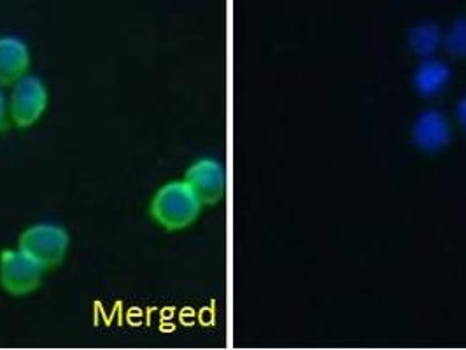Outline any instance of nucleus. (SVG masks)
<instances>
[{
    "label": "nucleus",
    "mask_w": 466,
    "mask_h": 350,
    "mask_svg": "<svg viewBox=\"0 0 466 350\" xmlns=\"http://www.w3.org/2000/svg\"><path fill=\"white\" fill-rule=\"evenodd\" d=\"M202 200L187 181H174L157 191L151 202L153 219L168 232L187 228L197 221Z\"/></svg>",
    "instance_id": "obj_1"
},
{
    "label": "nucleus",
    "mask_w": 466,
    "mask_h": 350,
    "mask_svg": "<svg viewBox=\"0 0 466 350\" xmlns=\"http://www.w3.org/2000/svg\"><path fill=\"white\" fill-rule=\"evenodd\" d=\"M69 234L62 226L45 223L25 230L18 247L47 270L64 261L69 251Z\"/></svg>",
    "instance_id": "obj_2"
},
{
    "label": "nucleus",
    "mask_w": 466,
    "mask_h": 350,
    "mask_svg": "<svg viewBox=\"0 0 466 350\" xmlns=\"http://www.w3.org/2000/svg\"><path fill=\"white\" fill-rule=\"evenodd\" d=\"M45 272L46 270L20 247L16 251L5 249L0 253V285L13 296H24L35 291L43 282Z\"/></svg>",
    "instance_id": "obj_3"
},
{
    "label": "nucleus",
    "mask_w": 466,
    "mask_h": 350,
    "mask_svg": "<svg viewBox=\"0 0 466 350\" xmlns=\"http://www.w3.org/2000/svg\"><path fill=\"white\" fill-rule=\"evenodd\" d=\"M46 107V86L41 79L34 75H24L13 85L9 113L16 126H32L45 115Z\"/></svg>",
    "instance_id": "obj_4"
},
{
    "label": "nucleus",
    "mask_w": 466,
    "mask_h": 350,
    "mask_svg": "<svg viewBox=\"0 0 466 350\" xmlns=\"http://www.w3.org/2000/svg\"><path fill=\"white\" fill-rule=\"evenodd\" d=\"M185 181L195 189L204 205H216L227 189L225 166L216 160L195 162L187 168Z\"/></svg>",
    "instance_id": "obj_5"
},
{
    "label": "nucleus",
    "mask_w": 466,
    "mask_h": 350,
    "mask_svg": "<svg viewBox=\"0 0 466 350\" xmlns=\"http://www.w3.org/2000/svg\"><path fill=\"white\" fill-rule=\"evenodd\" d=\"M412 140L426 153H439L451 142V126L447 117L439 111H424L420 113L414 128Z\"/></svg>",
    "instance_id": "obj_6"
},
{
    "label": "nucleus",
    "mask_w": 466,
    "mask_h": 350,
    "mask_svg": "<svg viewBox=\"0 0 466 350\" xmlns=\"http://www.w3.org/2000/svg\"><path fill=\"white\" fill-rule=\"evenodd\" d=\"M30 65L28 47L18 37H0V86L22 79Z\"/></svg>",
    "instance_id": "obj_7"
},
{
    "label": "nucleus",
    "mask_w": 466,
    "mask_h": 350,
    "mask_svg": "<svg viewBox=\"0 0 466 350\" xmlns=\"http://www.w3.org/2000/svg\"><path fill=\"white\" fill-rule=\"evenodd\" d=\"M451 77H452V72L447 64L435 58H426L414 74V86L420 95L431 98L442 92L443 88L449 85Z\"/></svg>",
    "instance_id": "obj_8"
},
{
    "label": "nucleus",
    "mask_w": 466,
    "mask_h": 350,
    "mask_svg": "<svg viewBox=\"0 0 466 350\" xmlns=\"http://www.w3.org/2000/svg\"><path fill=\"white\" fill-rule=\"evenodd\" d=\"M442 30L439 25L426 22L416 25L409 34V45L416 55L422 58H430L435 55V51L442 45Z\"/></svg>",
    "instance_id": "obj_9"
},
{
    "label": "nucleus",
    "mask_w": 466,
    "mask_h": 350,
    "mask_svg": "<svg viewBox=\"0 0 466 350\" xmlns=\"http://www.w3.org/2000/svg\"><path fill=\"white\" fill-rule=\"evenodd\" d=\"M443 43L452 56L456 58L466 56V18H460L452 24Z\"/></svg>",
    "instance_id": "obj_10"
},
{
    "label": "nucleus",
    "mask_w": 466,
    "mask_h": 350,
    "mask_svg": "<svg viewBox=\"0 0 466 350\" xmlns=\"http://www.w3.org/2000/svg\"><path fill=\"white\" fill-rule=\"evenodd\" d=\"M456 116L460 119V123H461V126L466 130V96L465 98H461L460 100V104H458V109H456Z\"/></svg>",
    "instance_id": "obj_11"
},
{
    "label": "nucleus",
    "mask_w": 466,
    "mask_h": 350,
    "mask_svg": "<svg viewBox=\"0 0 466 350\" xmlns=\"http://www.w3.org/2000/svg\"><path fill=\"white\" fill-rule=\"evenodd\" d=\"M4 116H5V100H4V95L0 92V128L4 125Z\"/></svg>",
    "instance_id": "obj_12"
}]
</instances>
